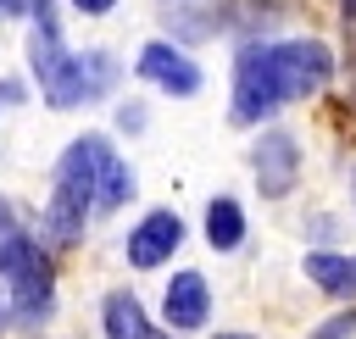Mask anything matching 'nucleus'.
<instances>
[{
  "label": "nucleus",
  "instance_id": "7",
  "mask_svg": "<svg viewBox=\"0 0 356 339\" xmlns=\"http://www.w3.org/2000/svg\"><path fill=\"white\" fill-rule=\"evenodd\" d=\"M100 322H106V339H161L156 322L145 317V306H139L128 289H111V295H106Z\"/></svg>",
  "mask_w": 356,
  "mask_h": 339
},
{
  "label": "nucleus",
  "instance_id": "2",
  "mask_svg": "<svg viewBox=\"0 0 356 339\" xmlns=\"http://www.w3.org/2000/svg\"><path fill=\"white\" fill-rule=\"evenodd\" d=\"M6 295H11V311L22 322H50V311H56V267H50V256L39 245L6 272Z\"/></svg>",
  "mask_w": 356,
  "mask_h": 339
},
{
  "label": "nucleus",
  "instance_id": "8",
  "mask_svg": "<svg viewBox=\"0 0 356 339\" xmlns=\"http://www.w3.org/2000/svg\"><path fill=\"white\" fill-rule=\"evenodd\" d=\"M306 278L334 295V300H350L356 295V256H334V250H312L306 256Z\"/></svg>",
  "mask_w": 356,
  "mask_h": 339
},
{
  "label": "nucleus",
  "instance_id": "6",
  "mask_svg": "<svg viewBox=\"0 0 356 339\" xmlns=\"http://www.w3.org/2000/svg\"><path fill=\"white\" fill-rule=\"evenodd\" d=\"M206 317H211V283L200 272H172L161 289V322L172 333H195L206 328Z\"/></svg>",
  "mask_w": 356,
  "mask_h": 339
},
{
  "label": "nucleus",
  "instance_id": "9",
  "mask_svg": "<svg viewBox=\"0 0 356 339\" xmlns=\"http://www.w3.org/2000/svg\"><path fill=\"white\" fill-rule=\"evenodd\" d=\"M206 239H211V250H239V239H245V211H239V200L217 195V200L206 206Z\"/></svg>",
  "mask_w": 356,
  "mask_h": 339
},
{
  "label": "nucleus",
  "instance_id": "3",
  "mask_svg": "<svg viewBox=\"0 0 356 339\" xmlns=\"http://www.w3.org/2000/svg\"><path fill=\"white\" fill-rule=\"evenodd\" d=\"M178 245H184V217H178V211H167V206H156V211H145V217L128 228L122 256H128V267L150 272V267L172 261V250H178Z\"/></svg>",
  "mask_w": 356,
  "mask_h": 339
},
{
  "label": "nucleus",
  "instance_id": "1",
  "mask_svg": "<svg viewBox=\"0 0 356 339\" xmlns=\"http://www.w3.org/2000/svg\"><path fill=\"white\" fill-rule=\"evenodd\" d=\"M328 78H334V56L323 39L245 44L234 61V122H261L278 106L317 94Z\"/></svg>",
  "mask_w": 356,
  "mask_h": 339
},
{
  "label": "nucleus",
  "instance_id": "15",
  "mask_svg": "<svg viewBox=\"0 0 356 339\" xmlns=\"http://www.w3.org/2000/svg\"><path fill=\"white\" fill-rule=\"evenodd\" d=\"M339 17H345V22H356V0H339Z\"/></svg>",
  "mask_w": 356,
  "mask_h": 339
},
{
  "label": "nucleus",
  "instance_id": "4",
  "mask_svg": "<svg viewBox=\"0 0 356 339\" xmlns=\"http://www.w3.org/2000/svg\"><path fill=\"white\" fill-rule=\"evenodd\" d=\"M134 72L145 78V83H156L161 94H178V100H189V94H200V67L178 50V44H167V39H150L145 50H139V61H134Z\"/></svg>",
  "mask_w": 356,
  "mask_h": 339
},
{
  "label": "nucleus",
  "instance_id": "12",
  "mask_svg": "<svg viewBox=\"0 0 356 339\" xmlns=\"http://www.w3.org/2000/svg\"><path fill=\"white\" fill-rule=\"evenodd\" d=\"M350 333H356V306H345V311H339L334 322H323L312 339H350Z\"/></svg>",
  "mask_w": 356,
  "mask_h": 339
},
{
  "label": "nucleus",
  "instance_id": "16",
  "mask_svg": "<svg viewBox=\"0 0 356 339\" xmlns=\"http://www.w3.org/2000/svg\"><path fill=\"white\" fill-rule=\"evenodd\" d=\"M217 339H250V333H217Z\"/></svg>",
  "mask_w": 356,
  "mask_h": 339
},
{
  "label": "nucleus",
  "instance_id": "13",
  "mask_svg": "<svg viewBox=\"0 0 356 339\" xmlns=\"http://www.w3.org/2000/svg\"><path fill=\"white\" fill-rule=\"evenodd\" d=\"M67 6H72V11H83V17H106L117 0H67Z\"/></svg>",
  "mask_w": 356,
  "mask_h": 339
},
{
  "label": "nucleus",
  "instance_id": "10",
  "mask_svg": "<svg viewBox=\"0 0 356 339\" xmlns=\"http://www.w3.org/2000/svg\"><path fill=\"white\" fill-rule=\"evenodd\" d=\"M128 195H134V167L111 150V161L100 167V183H95V211L106 217V211H117V206H128Z\"/></svg>",
  "mask_w": 356,
  "mask_h": 339
},
{
  "label": "nucleus",
  "instance_id": "14",
  "mask_svg": "<svg viewBox=\"0 0 356 339\" xmlns=\"http://www.w3.org/2000/svg\"><path fill=\"white\" fill-rule=\"evenodd\" d=\"M0 17H28V0H0Z\"/></svg>",
  "mask_w": 356,
  "mask_h": 339
},
{
  "label": "nucleus",
  "instance_id": "5",
  "mask_svg": "<svg viewBox=\"0 0 356 339\" xmlns=\"http://www.w3.org/2000/svg\"><path fill=\"white\" fill-rule=\"evenodd\" d=\"M250 167H256V189L267 200H284L295 189V172H300V144L284 133V128H267L250 150Z\"/></svg>",
  "mask_w": 356,
  "mask_h": 339
},
{
  "label": "nucleus",
  "instance_id": "11",
  "mask_svg": "<svg viewBox=\"0 0 356 339\" xmlns=\"http://www.w3.org/2000/svg\"><path fill=\"white\" fill-rule=\"evenodd\" d=\"M33 245H39V239L22 228L17 206H11V200H0V283H6V272H11V267H17V261L33 250Z\"/></svg>",
  "mask_w": 356,
  "mask_h": 339
}]
</instances>
